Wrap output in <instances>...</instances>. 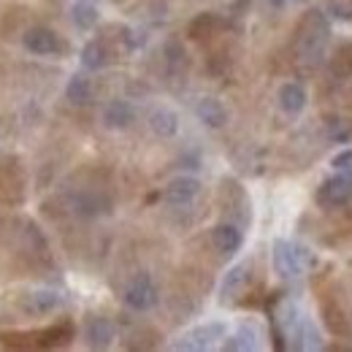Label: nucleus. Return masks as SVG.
Returning <instances> with one entry per match:
<instances>
[{
	"label": "nucleus",
	"instance_id": "nucleus-18",
	"mask_svg": "<svg viewBox=\"0 0 352 352\" xmlns=\"http://www.w3.org/2000/svg\"><path fill=\"white\" fill-rule=\"evenodd\" d=\"M82 65L87 71H100L106 65V49L100 41H89L85 49H82Z\"/></svg>",
	"mask_w": 352,
	"mask_h": 352
},
{
	"label": "nucleus",
	"instance_id": "nucleus-16",
	"mask_svg": "<svg viewBox=\"0 0 352 352\" xmlns=\"http://www.w3.org/2000/svg\"><path fill=\"white\" fill-rule=\"evenodd\" d=\"M250 268H247V263L241 265H233L228 274H225V279H222V298H230V296H236L244 285H247V274Z\"/></svg>",
	"mask_w": 352,
	"mask_h": 352
},
{
	"label": "nucleus",
	"instance_id": "nucleus-12",
	"mask_svg": "<svg viewBox=\"0 0 352 352\" xmlns=\"http://www.w3.org/2000/svg\"><path fill=\"white\" fill-rule=\"evenodd\" d=\"M279 106L287 114H301L304 106H307V92H304V87L296 85V82H287L285 87L279 89Z\"/></svg>",
	"mask_w": 352,
	"mask_h": 352
},
{
	"label": "nucleus",
	"instance_id": "nucleus-17",
	"mask_svg": "<svg viewBox=\"0 0 352 352\" xmlns=\"http://www.w3.org/2000/svg\"><path fill=\"white\" fill-rule=\"evenodd\" d=\"M71 206H74V212L82 214V217H95V214H100V212L109 209L106 201H100V198H95V195H87V192L71 198Z\"/></svg>",
	"mask_w": 352,
	"mask_h": 352
},
{
	"label": "nucleus",
	"instance_id": "nucleus-4",
	"mask_svg": "<svg viewBox=\"0 0 352 352\" xmlns=\"http://www.w3.org/2000/svg\"><path fill=\"white\" fill-rule=\"evenodd\" d=\"M301 261H304V252L301 250L290 247L287 241H276L274 244V265H276V271L282 276H298L304 271Z\"/></svg>",
	"mask_w": 352,
	"mask_h": 352
},
{
	"label": "nucleus",
	"instance_id": "nucleus-3",
	"mask_svg": "<svg viewBox=\"0 0 352 352\" xmlns=\"http://www.w3.org/2000/svg\"><path fill=\"white\" fill-rule=\"evenodd\" d=\"M198 192H201V182L195 176H176L166 184L163 198L168 204H174V206H187Z\"/></svg>",
	"mask_w": 352,
	"mask_h": 352
},
{
	"label": "nucleus",
	"instance_id": "nucleus-6",
	"mask_svg": "<svg viewBox=\"0 0 352 352\" xmlns=\"http://www.w3.org/2000/svg\"><path fill=\"white\" fill-rule=\"evenodd\" d=\"M241 241H244V236H241V230L236 225H217L212 230V244H214V250L220 255H225V258L236 255L241 250Z\"/></svg>",
	"mask_w": 352,
	"mask_h": 352
},
{
	"label": "nucleus",
	"instance_id": "nucleus-8",
	"mask_svg": "<svg viewBox=\"0 0 352 352\" xmlns=\"http://www.w3.org/2000/svg\"><path fill=\"white\" fill-rule=\"evenodd\" d=\"M85 336H87V342L92 347L103 350V347H109V344L114 342L117 331H114V322H111V320H106V317H89Z\"/></svg>",
	"mask_w": 352,
	"mask_h": 352
},
{
	"label": "nucleus",
	"instance_id": "nucleus-19",
	"mask_svg": "<svg viewBox=\"0 0 352 352\" xmlns=\"http://www.w3.org/2000/svg\"><path fill=\"white\" fill-rule=\"evenodd\" d=\"M333 168H336V171H352V149L339 152V155L333 157Z\"/></svg>",
	"mask_w": 352,
	"mask_h": 352
},
{
	"label": "nucleus",
	"instance_id": "nucleus-5",
	"mask_svg": "<svg viewBox=\"0 0 352 352\" xmlns=\"http://www.w3.org/2000/svg\"><path fill=\"white\" fill-rule=\"evenodd\" d=\"M57 307H60V296L54 290H36V293H28L22 298V311L30 314V317L52 314Z\"/></svg>",
	"mask_w": 352,
	"mask_h": 352
},
{
	"label": "nucleus",
	"instance_id": "nucleus-10",
	"mask_svg": "<svg viewBox=\"0 0 352 352\" xmlns=\"http://www.w3.org/2000/svg\"><path fill=\"white\" fill-rule=\"evenodd\" d=\"M195 114H198V120H201L204 125H209V128H222V125L228 122V111H225V106H222L217 98H204V100H198Z\"/></svg>",
	"mask_w": 352,
	"mask_h": 352
},
{
	"label": "nucleus",
	"instance_id": "nucleus-7",
	"mask_svg": "<svg viewBox=\"0 0 352 352\" xmlns=\"http://www.w3.org/2000/svg\"><path fill=\"white\" fill-rule=\"evenodd\" d=\"M25 49L33 52V54L46 57V54L60 52V41H57V36H54L52 30H46V28H33V30L25 33Z\"/></svg>",
	"mask_w": 352,
	"mask_h": 352
},
{
	"label": "nucleus",
	"instance_id": "nucleus-1",
	"mask_svg": "<svg viewBox=\"0 0 352 352\" xmlns=\"http://www.w3.org/2000/svg\"><path fill=\"white\" fill-rule=\"evenodd\" d=\"M350 198H352V176L350 174L331 176V179H325L322 187L317 190V204H320V206H328V209L344 206Z\"/></svg>",
	"mask_w": 352,
	"mask_h": 352
},
{
	"label": "nucleus",
	"instance_id": "nucleus-14",
	"mask_svg": "<svg viewBox=\"0 0 352 352\" xmlns=\"http://www.w3.org/2000/svg\"><path fill=\"white\" fill-rule=\"evenodd\" d=\"M71 16H74V25L79 30H92L98 25V8L89 0H76L71 8Z\"/></svg>",
	"mask_w": 352,
	"mask_h": 352
},
{
	"label": "nucleus",
	"instance_id": "nucleus-9",
	"mask_svg": "<svg viewBox=\"0 0 352 352\" xmlns=\"http://www.w3.org/2000/svg\"><path fill=\"white\" fill-rule=\"evenodd\" d=\"M222 333H225V328H222L220 322H212V325H204V328L190 331L184 336V342H179L176 347L179 350H204V347L212 344V339H220Z\"/></svg>",
	"mask_w": 352,
	"mask_h": 352
},
{
	"label": "nucleus",
	"instance_id": "nucleus-2",
	"mask_svg": "<svg viewBox=\"0 0 352 352\" xmlns=\"http://www.w3.org/2000/svg\"><path fill=\"white\" fill-rule=\"evenodd\" d=\"M125 304L133 309V311H146L157 304V287L155 282L149 279V274H138L131 285L125 287Z\"/></svg>",
	"mask_w": 352,
	"mask_h": 352
},
{
	"label": "nucleus",
	"instance_id": "nucleus-13",
	"mask_svg": "<svg viewBox=\"0 0 352 352\" xmlns=\"http://www.w3.org/2000/svg\"><path fill=\"white\" fill-rule=\"evenodd\" d=\"M149 128L157 133L160 138H171L179 131V117L171 109H155L149 117Z\"/></svg>",
	"mask_w": 352,
	"mask_h": 352
},
{
	"label": "nucleus",
	"instance_id": "nucleus-15",
	"mask_svg": "<svg viewBox=\"0 0 352 352\" xmlns=\"http://www.w3.org/2000/svg\"><path fill=\"white\" fill-rule=\"evenodd\" d=\"M65 95H68V100L76 103V106L89 103V100H92V85H89V79L82 76V74L71 76V82H68V87H65Z\"/></svg>",
	"mask_w": 352,
	"mask_h": 352
},
{
	"label": "nucleus",
	"instance_id": "nucleus-11",
	"mask_svg": "<svg viewBox=\"0 0 352 352\" xmlns=\"http://www.w3.org/2000/svg\"><path fill=\"white\" fill-rule=\"evenodd\" d=\"M133 120H135V111H133V106L128 100H111L106 106V111H103V122L109 128H117V131L131 128Z\"/></svg>",
	"mask_w": 352,
	"mask_h": 352
}]
</instances>
